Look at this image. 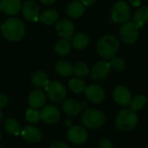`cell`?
Wrapping results in <instances>:
<instances>
[{
	"label": "cell",
	"mask_w": 148,
	"mask_h": 148,
	"mask_svg": "<svg viewBox=\"0 0 148 148\" xmlns=\"http://www.w3.org/2000/svg\"><path fill=\"white\" fill-rule=\"evenodd\" d=\"M22 8V13L23 17L30 22H36L39 19L40 10L37 3L34 0H27L23 3Z\"/></svg>",
	"instance_id": "9"
},
{
	"label": "cell",
	"mask_w": 148,
	"mask_h": 148,
	"mask_svg": "<svg viewBox=\"0 0 148 148\" xmlns=\"http://www.w3.org/2000/svg\"><path fill=\"white\" fill-rule=\"evenodd\" d=\"M0 11H1V8H0Z\"/></svg>",
	"instance_id": "40"
},
{
	"label": "cell",
	"mask_w": 148,
	"mask_h": 148,
	"mask_svg": "<svg viewBox=\"0 0 148 148\" xmlns=\"http://www.w3.org/2000/svg\"><path fill=\"white\" fill-rule=\"evenodd\" d=\"M0 148H3V147H0Z\"/></svg>",
	"instance_id": "41"
},
{
	"label": "cell",
	"mask_w": 148,
	"mask_h": 148,
	"mask_svg": "<svg viewBox=\"0 0 148 148\" xmlns=\"http://www.w3.org/2000/svg\"><path fill=\"white\" fill-rule=\"evenodd\" d=\"M69 87L72 90V92H74L75 94H79V93H82L84 91L86 85L82 80H81L79 78H75V79H72L69 81Z\"/></svg>",
	"instance_id": "27"
},
{
	"label": "cell",
	"mask_w": 148,
	"mask_h": 148,
	"mask_svg": "<svg viewBox=\"0 0 148 148\" xmlns=\"http://www.w3.org/2000/svg\"><path fill=\"white\" fill-rule=\"evenodd\" d=\"M139 118L135 111L131 108H126L119 112L115 118V125L117 128L123 132H129L134 129L138 124Z\"/></svg>",
	"instance_id": "3"
},
{
	"label": "cell",
	"mask_w": 148,
	"mask_h": 148,
	"mask_svg": "<svg viewBox=\"0 0 148 148\" xmlns=\"http://www.w3.org/2000/svg\"><path fill=\"white\" fill-rule=\"evenodd\" d=\"M41 119L43 120L47 124H54L60 119V111L58 108L53 105L46 106L42 108L40 113Z\"/></svg>",
	"instance_id": "14"
},
{
	"label": "cell",
	"mask_w": 148,
	"mask_h": 148,
	"mask_svg": "<svg viewBox=\"0 0 148 148\" xmlns=\"http://www.w3.org/2000/svg\"><path fill=\"white\" fill-rule=\"evenodd\" d=\"M22 137L29 143H38L42 140L41 131L33 126H26L22 130Z\"/></svg>",
	"instance_id": "15"
},
{
	"label": "cell",
	"mask_w": 148,
	"mask_h": 148,
	"mask_svg": "<svg viewBox=\"0 0 148 148\" xmlns=\"http://www.w3.org/2000/svg\"><path fill=\"white\" fill-rule=\"evenodd\" d=\"M128 1L134 7H140L142 2V0H128Z\"/></svg>",
	"instance_id": "36"
},
{
	"label": "cell",
	"mask_w": 148,
	"mask_h": 148,
	"mask_svg": "<svg viewBox=\"0 0 148 148\" xmlns=\"http://www.w3.org/2000/svg\"><path fill=\"white\" fill-rule=\"evenodd\" d=\"M147 104V98L142 95H139L137 96H135L134 99H132L131 101V109L134 111H138V110H141L145 108Z\"/></svg>",
	"instance_id": "28"
},
{
	"label": "cell",
	"mask_w": 148,
	"mask_h": 148,
	"mask_svg": "<svg viewBox=\"0 0 148 148\" xmlns=\"http://www.w3.org/2000/svg\"><path fill=\"white\" fill-rule=\"evenodd\" d=\"M113 147H114L113 143L111 142V140L108 139H102L99 144L100 148H113Z\"/></svg>",
	"instance_id": "32"
},
{
	"label": "cell",
	"mask_w": 148,
	"mask_h": 148,
	"mask_svg": "<svg viewBox=\"0 0 148 148\" xmlns=\"http://www.w3.org/2000/svg\"><path fill=\"white\" fill-rule=\"evenodd\" d=\"M85 11V6L80 1H74L67 7V14L69 17L79 18Z\"/></svg>",
	"instance_id": "19"
},
{
	"label": "cell",
	"mask_w": 148,
	"mask_h": 148,
	"mask_svg": "<svg viewBox=\"0 0 148 148\" xmlns=\"http://www.w3.org/2000/svg\"><path fill=\"white\" fill-rule=\"evenodd\" d=\"M63 111L70 116H77L82 110V105L75 100H66L62 103Z\"/></svg>",
	"instance_id": "18"
},
{
	"label": "cell",
	"mask_w": 148,
	"mask_h": 148,
	"mask_svg": "<svg viewBox=\"0 0 148 148\" xmlns=\"http://www.w3.org/2000/svg\"><path fill=\"white\" fill-rule=\"evenodd\" d=\"M111 69L116 70V71H123L126 69V62L125 60L121 57L114 56L111 59V62H109Z\"/></svg>",
	"instance_id": "30"
},
{
	"label": "cell",
	"mask_w": 148,
	"mask_h": 148,
	"mask_svg": "<svg viewBox=\"0 0 148 148\" xmlns=\"http://www.w3.org/2000/svg\"><path fill=\"white\" fill-rule=\"evenodd\" d=\"M25 119L27 121L30 123H37L41 120V114L40 112L37 111V109L29 108L26 111Z\"/></svg>",
	"instance_id": "31"
},
{
	"label": "cell",
	"mask_w": 148,
	"mask_h": 148,
	"mask_svg": "<svg viewBox=\"0 0 148 148\" xmlns=\"http://www.w3.org/2000/svg\"><path fill=\"white\" fill-rule=\"evenodd\" d=\"M113 97L114 101L122 107H127L131 104L132 95L127 88L125 86H117L113 92Z\"/></svg>",
	"instance_id": "11"
},
{
	"label": "cell",
	"mask_w": 148,
	"mask_h": 148,
	"mask_svg": "<svg viewBox=\"0 0 148 148\" xmlns=\"http://www.w3.org/2000/svg\"><path fill=\"white\" fill-rule=\"evenodd\" d=\"M96 0H81L80 2L84 5V6H90L92 5L93 3H95Z\"/></svg>",
	"instance_id": "35"
},
{
	"label": "cell",
	"mask_w": 148,
	"mask_h": 148,
	"mask_svg": "<svg viewBox=\"0 0 148 148\" xmlns=\"http://www.w3.org/2000/svg\"><path fill=\"white\" fill-rule=\"evenodd\" d=\"M83 125L90 129H95L102 127L105 123V114L97 109H88L82 116Z\"/></svg>",
	"instance_id": "4"
},
{
	"label": "cell",
	"mask_w": 148,
	"mask_h": 148,
	"mask_svg": "<svg viewBox=\"0 0 148 148\" xmlns=\"http://www.w3.org/2000/svg\"><path fill=\"white\" fill-rule=\"evenodd\" d=\"M31 82L36 87H38V88L46 87L48 83L49 82L48 75L43 71L35 72L31 76Z\"/></svg>",
	"instance_id": "25"
},
{
	"label": "cell",
	"mask_w": 148,
	"mask_h": 148,
	"mask_svg": "<svg viewBox=\"0 0 148 148\" xmlns=\"http://www.w3.org/2000/svg\"><path fill=\"white\" fill-rule=\"evenodd\" d=\"M45 88L49 100L54 102H61L64 100L67 94L65 87L57 81L49 82Z\"/></svg>",
	"instance_id": "7"
},
{
	"label": "cell",
	"mask_w": 148,
	"mask_h": 148,
	"mask_svg": "<svg viewBox=\"0 0 148 148\" xmlns=\"http://www.w3.org/2000/svg\"><path fill=\"white\" fill-rule=\"evenodd\" d=\"M0 28L3 36L10 42L20 41L25 34V27L23 21L16 17L7 19Z\"/></svg>",
	"instance_id": "1"
},
{
	"label": "cell",
	"mask_w": 148,
	"mask_h": 148,
	"mask_svg": "<svg viewBox=\"0 0 148 148\" xmlns=\"http://www.w3.org/2000/svg\"><path fill=\"white\" fill-rule=\"evenodd\" d=\"M111 69H112L108 62L99 61L93 66L90 72V76L95 82H101L107 78Z\"/></svg>",
	"instance_id": "8"
},
{
	"label": "cell",
	"mask_w": 148,
	"mask_h": 148,
	"mask_svg": "<svg viewBox=\"0 0 148 148\" xmlns=\"http://www.w3.org/2000/svg\"><path fill=\"white\" fill-rule=\"evenodd\" d=\"M134 23L137 25V27L142 28L143 25L147 22L148 20V8L147 6H141L139 7L138 10L134 13Z\"/></svg>",
	"instance_id": "22"
},
{
	"label": "cell",
	"mask_w": 148,
	"mask_h": 148,
	"mask_svg": "<svg viewBox=\"0 0 148 148\" xmlns=\"http://www.w3.org/2000/svg\"><path fill=\"white\" fill-rule=\"evenodd\" d=\"M22 7L20 0H0L1 11L6 15H16L17 14Z\"/></svg>",
	"instance_id": "16"
},
{
	"label": "cell",
	"mask_w": 148,
	"mask_h": 148,
	"mask_svg": "<svg viewBox=\"0 0 148 148\" xmlns=\"http://www.w3.org/2000/svg\"><path fill=\"white\" fill-rule=\"evenodd\" d=\"M71 43L69 40L62 39L59 40L55 45V52L61 56H66L70 53Z\"/></svg>",
	"instance_id": "24"
},
{
	"label": "cell",
	"mask_w": 148,
	"mask_h": 148,
	"mask_svg": "<svg viewBox=\"0 0 148 148\" xmlns=\"http://www.w3.org/2000/svg\"><path fill=\"white\" fill-rule=\"evenodd\" d=\"M0 27H1V23H0Z\"/></svg>",
	"instance_id": "42"
},
{
	"label": "cell",
	"mask_w": 148,
	"mask_h": 148,
	"mask_svg": "<svg viewBox=\"0 0 148 148\" xmlns=\"http://www.w3.org/2000/svg\"><path fill=\"white\" fill-rule=\"evenodd\" d=\"M0 140H1V133H0Z\"/></svg>",
	"instance_id": "39"
},
{
	"label": "cell",
	"mask_w": 148,
	"mask_h": 148,
	"mask_svg": "<svg viewBox=\"0 0 148 148\" xmlns=\"http://www.w3.org/2000/svg\"><path fill=\"white\" fill-rule=\"evenodd\" d=\"M56 30L59 36H61L62 39L69 40L72 38L75 27L72 22H70L68 19H61L56 23Z\"/></svg>",
	"instance_id": "13"
},
{
	"label": "cell",
	"mask_w": 148,
	"mask_h": 148,
	"mask_svg": "<svg viewBox=\"0 0 148 148\" xmlns=\"http://www.w3.org/2000/svg\"><path fill=\"white\" fill-rule=\"evenodd\" d=\"M8 101V98L4 94H0V109L6 106Z\"/></svg>",
	"instance_id": "34"
},
{
	"label": "cell",
	"mask_w": 148,
	"mask_h": 148,
	"mask_svg": "<svg viewBox=\"0 0 148 148\" xmlns=\"http://www.w3.org/2000/svg\"><path fill=\"white\" fill-rule=\"evenodd\" d=\"M56 71L60 76L69 77L73 74V66L70 62L62 60L56 62Z\"/></svg>",
	"instance_id": "21"
},
{
	"label": "cell",
	"mask_w": 148,
	"mask_h": 148,
	"mask_svg": "<svg viewBox=\"0 0 148 148\" xmlns=\"http://www.w3.org/2000/svg\"><path fill=\"white\" fill-rule=\"evenodd\" d=\"M59 17L58 12L54 10V9H48L44 10L40 16H39V20L45 24L51 25L57 22Z\"/></svg>",
	"instance_id": "20"
},
{
	"label": "cell",
	"mask_w": 148,
	"mask_h": 148,
	"mask_svg": "<svg viewBox=\"0 0 148 148\" xmlns=\"http://www.w3.org/2000/svg\"><path fill=\"white\" fill-rule=\"evenodd\" d=\"M69 140L75 145H81L86 142L88 139V133L85 128L80 126L70 127L68 131Z\"/></svg>",
	"instance_id": "12"
},
{
	"label": "cell",
	"mask_w": 148,
	"mask_h": 148,
	"mask_svg": "<svg viewBox=\"0 0 148 148\" xmlns=\"http://www.w3.org/2000/svg\"><path fill=\"white\" fill-rule=\"evenodd\" d=\"M88 67L82 62H77L75 67H73V74L77 78H82L88 74Z\"/></svg>",
	"instance_id": "29"
},
{
	"label": "cell",
	"mask_w": 148,
	"mask_h": 148,
	"mask_svg": "<svg viewBox=\"0 0 148 148\" xmlns=\"http://www.w3.org/2000/svg\"><path fill=\"white\" fill-rule=\"evenodd\" d=\"M84 94L86 98L93 103H101L105 99L104 89L97 84H90L84 89Z\"/></svg>",
	"instance_id": "10"
},
{
	"label": "cell",
	"mask_w": 148,
	"mask_h": 148,
	"mask_svg": "<svg viewBox=\"0 0 148 148\" xmlns=\"http://www.w3.org/2000/svg\"><path fill=\"white\" fill-rule=\"evenodd\" d=\"M46 101V96L45 94L40 90V89H36L33 90L29 95V105L31 108L33 109H38L40 108H42Z\"/></svg>",
	"instance_id": "17"
},
{
	"label": "cell",
	"mask_w": 148,
	"mask_h": 148,
	"mask_svg": "<svg viewBox=\"0 0 148 148\" xmlns=\"http://www.w3.org/2000/svg\"><path fill=\"white\" fill-rule=\"evenodd\" d=\"M4 128L5 130L10 134H13V135H18L20 131H21V128H20V125L19 123L16 121V120L15 119H8L5 122H4Z\"/></svg>",
	"instance_id": "26"
},
{
	"label": "cell",
	"mask_w": 148,
	"mask_h": 148,
	"mask_svg": "<svg viewBox=\"0 0 148 148\" xmlns=\"http://www.w3.org/2000/svg\"><path fill=\"white\" fill-rule=\"evenodd\" d=\"M56 0H41V2L43 3V4H46V5H50L52 3H54Z\"/></svg>",
	"instance_id": "37"
},
{
	"label": "cell",
	"mask_w": 148,
	"mask_h": 148,
	"mask_svg": "<svg viewBox=\"0 0 148 148\" xmlns=\"http://www.w3.org/2000/svg\"><path fill=\"white\" fill-rule=\"evenodd\" d=\"M120 42L114 35H105L97 42L98 54L105 59H112L119 51Z\"/></svg>",
	"instance_id": "2"
},
{
	"label": "cell",
	"mask_w": 148,
	"mask_h": 148,
	"mask_svg": "<svg viewBox=\"0 0 148 148\" xmlns=\"http://www.w3.org/2000/svg\"><path fill=\"white\" fill-rule=\"evenodd\" d=\"M120 36L123 42L134 44L139 38V28L134 22H126L120 29Z\"/></svg>",
	"instance_id": "6"
},
{
	"label": "cell",
	"mask_w": 148,
	"mask_h": 148,
	"mask_svg": "<svg viewBox=\"0 0 148 148\" xmlns=\"http://www.w3.org/2000/svg\"><path fill=\"white\" fill-rule=\"evenodd\" d=\"M2 119H3V113H2V111L0 110V121H2Z\"/></svg>",
	"instance_id": "38"
},
{
	"label": "cell",
	"mask_w": 148,
	"mask_h": 148,
	"mask_svg": "<svg viewBox=\"0 0 148 148\" xmlns=\"http://www.w3.org/2000/svg\"><path fill=\"white\" fill-rule=\"evenodd\" d=\"M49 148H70L67 144L61 142V141H57V142H54Z\"/></svg>",
	"instance_id": "33"
},
{
	"label": "cell",
	"mask_w": 148,
	"mask_h": 148,
	"mask_svg": "<svg viewBox=\"0 0 148 148\" xmlns=\"http://www.w3.org/2000/svg\"><path fill=\"white\" fill-rule=\"evenodd\" d=\"M111 17L112 20L117 23H124L127 22L130 17V8L127 3L124 0L117 1L112 8Z\"/></svg>",
	"instance_id": "5"
},
{
	"label": "cell",
	"mask_w": 148,
	"mask_h": 148,
	"mask_svg": "<svg viewBox=\"0 0 148 148\" xmlns=\"http://www.w3.org/2000/svg\"><path fill=\"white\" fill-rule=\"evenodd\" d=\"M89 43V38L85 33H77L72 37V46L75 49H83Z\"/></svg>",
	"instance_id": "23"
}]
</instances>
